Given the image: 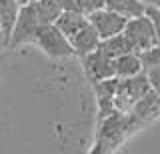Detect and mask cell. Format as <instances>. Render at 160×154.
I'll list each match as a JSON object with an SVG mask.
<instances>
[{
	"label": "cell",
	"instance_id": "obj_19",
	"mask_svg": "<svg viewBox=\"0 0 160 154\" xmlns=\"http://www.w3.org/2000/svg\"><path fill=\"white\" fill-rule=\"evenodd\" d=\"M58 4H60L62 10H80L78 0H58ZM80 12H82V10H80Z\"/></svg>",
	"mask_w": 160,
	"mask_h": 154
},
{
	"label": "cell",
	"instance_id": "obj_3",
	"mask_svg": "<svg viewBox=\"0 0 160 154\" xmlns=\"http://www.w3.org/2000/svg\"><path fill=\"white\" fill-rule=\"evenodd\" d=\"M40 26H42V22H40L36 4L34 2L22 4V10L18 14V20H16L14 30H12V36H10L8 48H18L22 44L36 42V34L40 30Z\"/></svg>",
	"mask_w": 160,
	"mask_h": 154
},
{
	"label": "cell",
	"instance_id": "obj_11",
	"mask_svg": "<svg viewBox=\"0 0 160 154\" xmlns=\"http://www.w3.org/2000/svg\"><path fill=\"white\" fill-rule=\"evenodd\" d=\"M86 22H88V16L84 12H80V10H62V14L58 16V20L54 24H56L68 38H72Z\"/></svg>",
	"mask_w": 160,
	"mask_h": 154
},
{
	"label": "cell",
	"instance_id": "obj_9",
	"mask_svg": "<svg viewBox=\"0 0 160 154\" xmlns=\"http://www.w3.org/2000/svg\"><path fill=\"white\" fill-rule=\"evenodd\" d=\"M20 10H22L20 0H0V32H2L4 48H8V42H10L14 26H16Z\"/></svg>",
	"mask_w": 160,
	"mask_h": 154
},
{
	"label": "cell",
	"instance_id": "obj_13",
	"mask_svg": "<svg viewBox=\"0 0 160 154\" xmlns=\"http://www.w3.org/2000/svg\"><path fill=\"white\" fill-rule=\"evenodd\" d=\"M106 6L120 12L126 18L142 16V14H146V10H148V6L142 0H106Z\"/></svg>",
	"mask_w": 160,
	"mask_h": 154
},
{
	"label": "cell",
	"instance_id": "obj_16",
	"mask_svg": "<svg viewBox=\"0 0 160 154\" xmlns=\"http://www.w3.org/2000/svg\"><path fill=\"white\" fill-rule=\"evenodd\" d=\"M78 6L88 16V14L96 12L100 8H106V0H78Z\"/></svg>",
	"mask_w": 160,
	"mask_h": 154
},
{
	"label": "cell",
	"instance_id": "obj_10",
	"mask_svg": "<svg viewBox=\"0 0 160 154\" xmlns=\"http://www.w3.org/2000/svg\"><path fill=\"white\" fill-rule=\"evenodd\" d=\"M114 66H116L118 78H130L144 70V62H142L140 52H128V54H122V56L114 58Z\"/></svg>",
	"mask_w": 160,
	"mask_h": 154
},
{
	"label": "cell",
	"instance_id": "obj_20",
	"mask_svg": "<svg viewBox=\"0 0 160 154\" xmlns=\"http://www.w3.org/2000/svg\"><path fill=\"white\" fill-rule=\"evenodd\" d=\"M146 6H154V8H160V0H142Z\"/></svg>",
	"mask_w": 160,
	"mask_h": 154
},
{
	"label": "cell",
	"instance_id": "obj_6",
	"mask_svg": "<svg viewBox=\"0 0 160 154\" xmlns=\"http://www.w3.org/2000/svg\"><path fill=\"white\" fill-rule=\"evenodd\" d=\"M90 22H92V26L98 30L100 38H110V36H116V34L124 32V28H126V22L128 18L122 16L120 12L112 10V8H100V10L88 14Z\"/></svg>",
	"mask_w": 160,
	"mask_h": 154
},
{
	"label": "cell",
	"instance_id": "obj_8",
	"mask_svg": "<svg viewBox=\"0 0 160 154\" xmlns=\"http://www.w3.org/2000/svg\"><path fill=\"white\" fill-rule=\"evenodd\" d=\"M130 112L134 114V118H136L142 126L146 122L154 120V118H158L160 116V94L152 88V90L146 92L140 100L134 102V106H132Z\"/></svg>",
	"mask_w": 160,
	"mask_h": 154
},
{
	"label": "cell",
	"instance_id": "obj_21",
	"mask_svg": "<svg viewBox=\"0 0 160 154\" xmlns=\"http://www.w3.org/2000/svg\"><path fill=\"white\" fill-rule=\"evenodd\" d=\"M0 48H4V40H2V32H0Z\"/></svg>",
	"mask_w": 160,
	"mask_h": 154
},
{
	"label": "cell",
	"instance_id": "obj_5",
	"mask_svg": "<svg viewBox=\"0 0 160 154\" xmlns=\"http://www.w3.org/2000/svg\"><path fill=\"white\" fill-rule=\"evenodd\" d=\"M82 60V68L84 74L90 82H100V80H106V78H114L116 76V66H114V58L108 56L104 50H94L86 54V56L80 58Z\"/></svg>",
	"mask_w": 160,
	"mask_h": 154
},
{
	"label": "cell",
	"instance_id": "obj_18",
	"mask_svg": "<svg viewBox=\"0 0 160 154\" xmlns=\"http://www.w3.org/2000/svg\"><path fill=\"white\" fill-rule=\"evenodd\" d=\"M148 72V78H150V84H152V88L160 94V66L158 68H150Z\"/></svg>",
	"mask_w": 160,
	"mask_h": 154
},
{
	"label": "cell",
	"instance_id": "obj_22",
	"mask_svg": "<svg viewBox=\"0 0 160 154\" xmlns=\"http://www.w3.org/2000/svg\"><path fill=\"white\" fill-rule=\"evenodd\" d=\"M22 4H28V2H36V0H20Z\"/></svg>",
	"mask_w": 160,
	"mask_h": 154
},
{
	"label": "cell",
	"instance_id": "obj_12",
	"mask_svg": "<svg viewBox=\"0 0 160 154\" xmlns=\"http://www.w3.org/2000/svg\"><path fill=\"white\" fill-rule=\"evenodd\" d=\"M98 48H100V50H104L108 56H112V58H118V56L128 54V52H136L124 32L116 34V36H110V38H104V40L100 42Z\"/></svg>",
	"mask_w": 160,
	"mask_h": 154
},
{
	"label": "cell",
	"instance_id": "obj_17",
	"mask_svg": "<svg viewBox=\"0 0 160 154\" xmlns=\"http://www.w3.org/2000/svg\"><path fill=\"white\" fill-rule=\"evenodd\" d=\"M146 14L152 18L154 22V28H156V36H158V42H160V8H154V6H148Z\"/></svg>",
	"mask_w": 160,
	"mask_h": 154
},
{
	"label": "cell",
	"instance_id": "obj_14",
	"mask_svg": "<svg viewBox=\"0 0 160 154\" xmlns=\"http://www.w3.org/2000/svg\"><path fill=\"white\" fill-rule=\"evenodd\" d=\"M34 4H36V10H38V16L42 24H54L58 20V16L62 14L58 0H36Z\"/></svg>",
	"mask_w": 160,
	"mask_h": 154
},
{
	"label": "cell",
	"instance_id": "obj_15",
	"mask_svg": "<svg viewBox=\"0 0 160 154\" xmlns=\"http://www.w3.org/2000/svg\"><path fill=\"white\" fill-rule=\"evenodd\" d=\"M142 56V62H144V70H150V68H158L160 66V42L154 44L152 48L140 52Z\"/></svg>",
	"mask_w": 160,
	"mask_h": 154
},
{
	"label": "cell",
	"instance_id": "obj_2",
	"mask_svg": "<svg viewBox=\"0 0 160 154\" xmlns=\"http://www.w3.org/2000/svg\"><path fill=\"white\" fill-rule=\"evenodd\" d=\"M36 44L50 58H72L76 56L70 38L56 24H42L36 34Z\"/></svg>",
	"mask_w": 160,
	"mask_h": 154
},
{
	"label": "cell",
	"instance_id": "obj_7",
	"mask_svg": "<svg viewBox=\"0 0 160 154\" xmlns=\"http://www.w3.org/2000/svg\"><path fill=\"white\" fill-rule=\"evenodd\" d=\"M70 42H72V46H74L76 56L82 58V56H86V54H90V52L98 50L102 38H100L98 30L92 26V22H90V18H88V22L84 24V26L80 28V30L74 34L72 38H70Z\"/></svg>",
	"mask_w": 160,
	"mask_h": 154
},
{
	"label": "cell",
	"instance_id": "obj_4",
	"mask_svg": "<svg viewBox=\"0 0 160 154\" xmlns=\"http://www.w3.org/2000/svg\"><path fill=\"white\" fill-rule=\"evenodd\" d=\"M124 34L128 36L130 44L134 46L136 52H144V50H148V48H152L154 44H158L156 28H154V22L148 14L128 18Z\"/></svg>",
	"mask_w": 160,
	"mask_h": 154
},
{
	"label": "cell",
	"instance_id": "obj_1",
	"mask_svg": "<svg viewBox=\"0 0 160 154\" xmlns=\"http://www.w3.org/2000/svg\"><path fill=\"white\" fill-rule=\"evenodd\" d=\"M142 126L132 112H122L116 110L114 114H110L108 118L98 122V134H96V142H94L92 152H112L122 144L134 130Z\"/></svg>",
	"mask_w": 160,
	"mask_h": 154
}]
</instances>
